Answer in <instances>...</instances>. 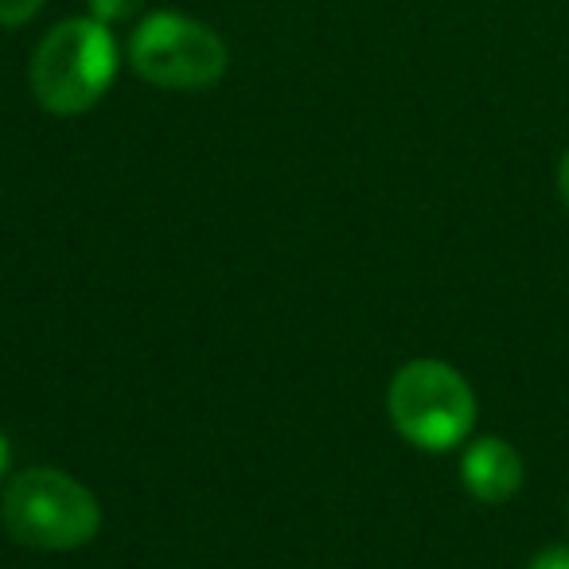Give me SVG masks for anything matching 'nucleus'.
I'll use <instances>...</instances> for the list:
<instances>
[{
  "label": "nucleus",
  "mask_w": 569,
  "mask_h": 569,
  "mask_svg": "<svg viewBox=\"0 0 569 569\" xmlns=\"http://www.w3.org/2000/svg\"><path fill=\"white\" fill-rule=\"evenodd\" d=\"M48 0H0V28H24Z\"/></svg>",
  "instance_id": "7"
},
{
  "label": "nucleus",
  "mask_w": 569,
  "mask_h": 569,
  "mask_svg": "<svg viewBox=\"0 0 569 569\" xmlns=\"http://www.w3.org/2000/svg\"><path fill=\"white\" fill-rule=\"evenodd\" d=\"M558 196H561V203H566V211H569V149H566V157H561V164H558Z\"/></svg>",
  "instance_id": "9"
},
{
  "label": "nucleus",
  "mask_w": 569,
  "mask_h": 569,
  "mask_svg": "<svg viewBox=\"0 0 569 569\" xmlns=\"http://www.w3.org/2000/svg\"><path fill=\"white\" fill-rule=\"evenodd\" d=\"M0 522L20 546L63 553L94 542L102 530V507L74 476L59 468H28L4 488Z\"/></svg>",
  "instance_id": "2"
},
{
  "label": "nucleus",
  "mask_w": 569,
  "mask_h": 569,
  "mask_svg": "<svg viewBox=\"0 0 569 569\" xmlns=\"http://www.w3.org/2000/svg\"><path fill=\"white\" fill-rule=\"evenodd\" d=\"M144 0H87V9L94 20L102 24H118V20H129L137 9H141Z\"/></svg>",
  "instance_id": "6"
},
{
  "label": "nucleus",
  "mask_w": 569,
  "mask_h": 569,
  "mask_svg": "<svg viewBox=\"0 0 569 569\" xmlns=\"http://www.w3.org/2000/svg\"><path fill=\"white\" fill-rule=\"evenodd\" d=\"M527 569H569V546H546L530 558Z\"/></svg>",
  "instance_id": "8"
},
{
  "label": "nucleus",
  "mask_w": 569,
  "mask_h": 569,
  "mask_svg": "<svg viewBox=\"0 0 569 569\" xmlns=\"http://www.w3.org/2000/svg\"><path fill=\"white\" fill-rule=\"evenodd\" d=\"M460 480H465L468 496L480 503H507L511 496H519L522 480H527V465L511 441L480 437L460 457Z\"/></svg>",
  "instance_id": "5"
},
{
  "label": "nucleus",
  "mask_w": 569,
  "mask_h": 569,
  "mask_svg": "<svg viewBox=\"0 0 569 569\" xmlns=\"http://www.w3.org/2000/svg\"><path fill=\"white\" fill-rule=\"evenodd\" d=\"M387 413L398 437L413 449L449 452L472 433L476 395L457 367L441 359H413L390 379Z\"/></svg>",
  "instance_id": "3"
},
{
  "label": "nucleus",
  "mask_w": 569,
  "mask_h": 569,
  "mask_svg": "<svg viewBox=\"0 0 569 569\" xmlns=\"http://www.w3.org/2000/svg\"><path fill=\"white\" fill-rule=\"evenodd\" d=\"M129 67L160 90H207L227 74L230 51L203 20L160 9L129 36Z\"/></svg>",
  "instance_id": "4"
},
{
  "label": "nucleus",
  "mask_w": 569,
  "mask_h": 569,
  "mask_svg": "<svg viewBox=\"0 0 569 569\" xmlns=\"http://www.w3.org/2000/svg\"><path fill=\"white\" fill-rule=\"evenodd\" d=\"M9 460H12V449H9V437L0 433V480H4V472H9Z\"/></svg>",
  "instance_id": "10"
},
{
  "label": "nucleus",
  "mask_w": 569,
  "mask_h": 569,
  "mask_svg": "<svg viewBox=\"0 0 569 569\" xmlns=\"http://www.w3.org/2000/svg\"><path fill=\"white\" fill-rule=\"evenodd\" d=\"M118 74V40L110 24L74 17L56 24L40 40L28 67L36 102L56 118H79L94 110Z\"/></svg>",
  "instance_id": "1"
}]
</instances>
